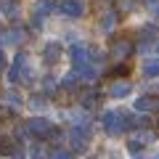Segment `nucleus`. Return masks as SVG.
Here are the masks:
<instances>
[{"label": "nucleus", "instance_id": "1", "mask_svg": "<svg viewBox=\"0 0 159 159\" xmlns=\"http://www.w3.org/2000/svg\"><path fill=\"white\" fill-rule=\"evenodd\" d=\"M103 127H106L109 135H119L127 127V117L122 111H106L103 114Z\"/></svg>", "mask_w": 159, "mask_h": 159}, {"label": "nucleus", "instance_id": "2", "mask_svg": "<svg viewBox=\"0 0 159 159\" xmlns=\"http://www.w3.org/2000/svg\"><path fill=\"white\" fill-rule=\"evenodd\" d=\"M27 130L32 133V135H51L53 133V127H51V122L48 119H43V117H34V119H29V125H27Z\"/></svg>", "mask_w": 159, "mask_h": 159}, {"label": "nucleus", "instance_id": "3", "mask_svg": "<svg viewBox=\"0 0 159 159\" xmlns=\"http://www.w3.org/2000/svg\"><path fill=\"white\" fill-rule=\"evenodd\" d=\"M154 106H157V101H154L151 96H141V98L135 101V109H138V111H151Z\"/></svg>", "mask_w": 159, "mask_h": 159}, {"label": "nucleus", "instance_id": "4", "mask_svg": "<svg viewBox=\"0 0 159 159\" xmlns=\"http://www.w3.org/2000/svg\"><path fill=\"white\" fill-rule=\"evenodd\" d=\"M127 93H130V85H127V82H114L111 85V96L114 98H125Z\"/></svg>", "mask_w": 159, "mask_h": 159}, {"label": "nucleus", "instance_id": "5", "mask_svg": "<svg viewBox=\"0 0 159 159\" xmlns=\"http://www.w3.org/2000/svg\"><path fill=\"white\" fill-rule=\"evenodd\" d=\"M64 11H66L69 16H80V13H82V3H80V0H66Z\"/></svg>", "mask_w": 159, "mask_h": 159}, {"label": "nucleus", "instance_id": "6", "mask_svg": "<svg viewBox=\"0 0 159 159\" xmlns=\"http://www.w3.org/2000/svg\"><path fill=\"white\" fill-rule=\"evenodd\" d=\"M53 8H56V0H37V8L34 11L37 13H51Z\"/></svg>", "mask_w": 159, "mask_h": 159}, {"label": "nucleus", "instance_id": "7", "mask_svg": "<svg viewBox=\"0 0 159 159\" xmlns=\"http://www.w3.org/2000/svg\"><path fill=\"white\" fill-rule=\"evenodd\" d=\"M127 53H130V43H125V40H122L119 45H114V56H117V58H125Z\"/></svg>", "mask_w": 159, "mask_h": 159}, {"label": "nucleus", "instance_id": "8", "mask_svg": "<svg viewBox=\"0 0 159 159\" xmlns=\"http://www.w3.org/2000/svg\"><path fill=\"white\" fill-rule=\"evenodd\" d=\"M58 53H61V51H58V45H56V43H51V45H48V51H45V58H48V61H56Z\"/></svg>", "mask_w": 159, "mask_h": 159}, {"label": "nucleus", "instance_id": "9", "mask_svg": "<svg viewBox=\"0 0 159 159\" xmlns=\"http://www.w3.org/2000/svg\"><path fill=\"white\" fill-rule=\"evenodd\" d=\"M3 40H6V43H13V45H16V43H21V40H24V34H21V32H8Z\"/></svg>", "mask_w": 159, "mask_h": 159}, {"label": "nucleus", "instance_id": "10", "mask_svg": "<svg viewBox=\"0 0 159 159\" xmlns=\"http://www.w3.org/2000/svg\"><path fill=\"white\" fill-rule=\"evenodd\" d=\"M143 72H146L148 77H154V74H157V61H154V58H151V61H146V66H143Z\"/></svg>", "mask_w": 159, "mask_h": 159}, {"label": "nucleus", "instance_id": "11", "mask_svg": "<svg viewBox=\"0 0 159 159\" xmlns=\"http://www.w3.org/2000/svg\"><path fill=\"white\" fill-rule=\"evenodd\" d=\"M74 85H77V74H74V72H72V74H69V77H66V80H64V88H69V90H72V88H74Z\"/></svg>", "mask_w": 159, "mask_h": 159}, {"label": "nucleus", "instance_id": "12", "mask_svg": "<svg viewBox=\"0 0 159 159\" xmlns=\"http://www.w3.org/2000/svg\"><path fill=\"white\" fill-rule=\"evenodd\" d=\"M8 103H11V106H21V98H19V93H8Z\"/></svg>", "mask_w": 159, "mask_h": 159}, {"label": "nucleus", "instance_id": "13", "mask_svg": "<svg viewBox=\"0 0 159 159\" xmlns=\"http://www.w3.org/2000/svg\"><path fill=\"white\" fill-rule=\"evenodd\" d=\"M29 106H32V109H45L48 103H45V98H40V96H37V98H32V103H29Z\"/></svg>", "mask_w": 159, "mask_h": 159}, {"label": "nucleus", "instance_id": "14", "mask_svg": "<svg viewBox=\"0 0 159 159\" xmlns=\"http://www.w3.org/2000/svg\"><path fill=\"white\" fill-rule=\"evenodd\" d=\"M51 159H72V154H69V151H53Z\"/></svg>", "mask_w": 159, "mask_h": 159}, {"label": "nucleus", "instance_id": "15", "mask_svg": "<svg viewBox=\"0 0 159 159\" xmlns=\"http://www.w3.org/2000/svg\"><path fill=\"white\" fill-rule=\"evenodd\" d=\"M32 159H45V154H43V148H40V146L32 148Z\"/></svg>", "mask_w": 159, "mask_h": 159}, {"label": "nucleus", "instance_id": "16", "mask_svg": "<svg viewBox=\"0 0 159 159\" xmlns=\"http://www.w3.org/2000/svg\"><path fill=\"white\" fill-rule=\"evenodd\" d=\"M3 64H6V56H3V51H0V69H3Z\"/></svg>", "mask_w": 159, "mask_h": 159}]
</instances>
